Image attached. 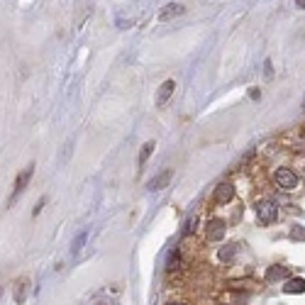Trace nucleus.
<instances>
[{"mask_svg":"<svg viewBox=\"0 0 305 305\" xmlns=\"http://www.w3.org/2000/svg\"><path fill=\"white\" fill-rule=\"evenodd\" d=\"M273 183L281 188V191H295L300 186V179L293 169H286V166H278L273 169Z\"/></svg>","mask_w":305,"mask_h":305,"instance_id":"f257e3e1","label":"nucleus"},{"mask_svg":"<svg viewBox=\"0 0 305 305\" xmlns=\"http://www.w3.org/2000/svg\"><path fill=\"white\" fill-rule=\"evenodd\" d=\"M278 217V205L273 200H259L256 203V220L261 225H271Z\"/></svg>","mask_w":305,"mask_h":305,"instance_id":"f03ea898","label":"nucleus"},{"mask_svg":"<svg viewBox=\"0 0 305 305\" xmlns=\"http://www.w3.org/2000/svg\"><path fill=\"white\" fill-rule=\"evenodd\" d=\"M234 196H237V188L232 186V183H217V188H215V193H213V198H215V203H220V205H227V203H232L234 200Z\"/></svg>","mask_w":305,"mask_h":305,"instance_id":"7ed1b4c3","label":"nucleus"},{"mask_svg":"<svg viewBox=\"0 0 305 305\" xmlns=\"http://www.w3.org/2000/svg\"><path fill=\"white\" fill-rule=\"evenodd\" d=\"M225 232H227L225 220H220V217L208 220V230H205V234H208L210 242H222V239H225Z\"/></svg>","mask_w":305,"mask_h":305,"instance_id":"20e7f679","label":"nucleus"},{"mask_svg":"<svg viewBox=\"0 0 305 305\" xmlns=\"http://www.w3.org/2000/svg\"><path fill=\"white\" fill-rule=\"evenodd\" d=\"M171 179H174V171H171V169H164L161 174H157L154 179H151V181L146 183V191H149V193H157V191L166 188Z\"/></svg>","mask_w":305,"mask_h":305,"instance_id":"39448f33","label":"nucleus"},{"mask_svg":"<svg viewBox=\"0 0 305 305\" xmlns=\"http://www.w3.org/2000/svg\"><path fill=\"white\" fill-rule=\"evenodd\" d=\"M32 174H35V166H27L25 171H20V174H18V179H15V188H13V196H10V203H15V200H18V196L25 191V186L30 183Z\"/></svg>","mask_w":305,"mask_h":305,"instance_id":"423d86ee","label":"nucleus"},{"mask_svg":"<svg viewBox=\"0 0 305 305\" xmlns=\"http://www.w3.org/2000/svg\"><path fill=\"white\" fill-rule=\"evenodd\" d=\"M179 15H183V5H179V3H169V5H164V8H161L159 20H161V22H166V20H174V18H179Z\"/></svg>","mask_w":305,"mask_h":305,"instance_id":"0eeeda50","label":"nucleus"},{"mask_svg":"<svg viewBox=\"0 0 305 305\" xmlns=\"http://www.w3.org/2000/svg\"><path fill=\"white\" fill-rule=\"evenodd\" d=\"M174 88H176V83H174V81H164V83H161V88H159V93H157V105H164V103L171 98Z\"/></svg>","mask_w":305,"mask_h":305,"instance_id":"6e6552de","label":"nucleus"},{"mask_svg":"<svg viewBox=\"0 0 305 305\" xmlns=\"http://www.w3.org/2000/svg\"><path fill=\"white\" fill-rule=\"evenodd\" d=\"M283 278L288 281V269H286V266H278V264H276V266H269V271H266V281H269V283H271V281H283Z\"/></svg>","mask_w":305,"mask_h":305,"instance_id":"1a4fd4ad","label":"nucleus"},{"mask_svg":"<svg viewBox=\"0 0 305 305\" xmlns=\"http://www.w3.org/2000/svg\"><path fill=\"white\" fill-rule=\"evenodd\" d=\"M283 293L293 295V293H305V278H288L283 286Z\"/></svg>","mask_w":305,"mask_h":305,"instance_id":"9d476101","label":"nucleus"},{"mask_svg":"<svg viewBox=\"0 0 305 305\" xmlns=\"http://www.w3.org/2000/svg\"><path fill=\"white\" fill-rule=\"evenodd\" d=\"M237 247H239V244H225V247H220V251H217V259H220L222 264L232 261V259H234V254H237Z\"/></svg>","mask_w":305,"mask_h":305,"instance_id":"9b49d317","label":"nucleus"},{"mask_svg":"<svg viewBox=\"0 0 305 305\" xmlns=\"http://www.w3.org/2000/svg\"><path fill=\"white\" fill-rule=\"evenodd\" d=\"M198 215H188V220L183 222V230H181V237H191L196 230H198Z\"/></svg>","mask_w":305,"mask_h":305,"instance_id":"f8f14e48","label":"nucleus"},{"mask_svg":"<svg viewBox=\"0 0 305 305\" xmlns=\"http://www.w3.org/2000/svg\"><path fill=\"white\" fill-rule=\"evenodd\" d=\"M181 264H183V261H181V251H179V249H174V251L169 254L166 269H169V271H179V269H181Z\"/></svg>","mask_w":305,"mask_h":305,"instance_id":"ddd939ff","label":"nucleus"},{"mask_svg":"<svg viewBox=\"0 0 305 305\" xmlns=\"http://www.w3.org/2000/svg\"><path fill=\"white\" fill-rule=\"evenodd\" d=\"M151 154H154V142H146V144L142 146V151H139V166H144Z\"/></svg>","mask_w":305,"mask_h":305,"instance_id":"4468645a","label":"nucleus"},{"mask_svg":"<svg viewBox=\"0 0 305 305\" xmlns=\"http://www.w3.org/2000/svg\"><path fill=\"white\" fill-rule=\"evenodd\" d=\"M27 298V281H20L15 288V303H22Z\"/></svg>","mask_w":305,"mask_h":305,"instance_id":"2eb2a0df","label":"nucleus"},{"mask_svg":"<svg viewBox=\"0 0 305 305\" xmlns=\"http://www.w3.org/2000/svg\"><path fill=\"white\" fill-rule=\"evenodd\" d=\"M83 242H86V232H78V234H76V239H73V247H71V251L76 254V251L81 249V244H83Z\"/></svg>","mask_w":305,"mask_h":305,"instance_id":"dca6fc26","label":"nucleus"},{"mask_svg":"<svg viewBox=\"0 0 305 305\" xmlns=\"http://www.w3.org/2000/svg\"><path fill=\"white\" fill-rule=\"evenodd\" d=\"M290 237H293V239H303V242H305V230H303V227H295V230L290 232Z\"/></svg>","mask_w":305,"mask_h":305,"instance_id":"f3484780","label":"nucleus"},{"mask_svg":"<svg viewBox=\"0 0 305 305\" xmlns=\"http://www.w3.org/2000/svg\"><path fill=\"white\" fill-rule=\"evenodd\" d=\"M44 205H47V198H39V203H37V208H35V210H32V215H35V217H37V215H39V213H42V208H44Z\"/></svg>","mask_w":305,"mask_h":305,"instance_id":"a211bd4d","label":"nucleus"},{"mask_svg":"<svg viewBox=\"0 0 305 305\" xmlns=\"http://www.w3.org/2000/svg\"><path fill=\"white\" fill-rule=\"evenodd\" d=\"M264 69H266V78H271V76H273V66H271V61H266Z\"/></svg>","mask_w":305,"mask_h":305,"instance_id":"6ab92c4d","label":"nucleus"},{"mask_svg":"<svg viewBox=\"0 0 305 305\" xmlns=\"http://www.w3.org/2000/svg\"><path fill=\"white\" fill-rule=\"evenodd\" d=\"M249 95H251V98H254V100H256V98H261V93H259V90H256V88H251V93H249Z\"/></svg>","mask_w":305,"mask_h":305,"instance_id":"aec40b11","label":"nucleus"},{"mask_svg":"<svg viewBox=\"0 0 305 305\" xmlns=\"http://www.w3.org/2000/svg\"><path fill=\"white\" fill-rule=\"evenodd\" d=\"M295 5H298V8H303V10H305V0H295Z\"/></svg>","mask_w":305,"mask_h":305,"instance_id":"412c9836","label":"nucleus"},{"mask_svg":"<svg viewBox=\"0 0 305 305\" xmlns=\"http://www.w3.org/2000/svg\"><path fill=\"white\" fill-rule=\"evenodd\" d=\"M169 305H186L183 300H174V303H169Z\"/></svg>","mask_w":305,"mask_h":305,"instance_id":"4be33fe9","label":"nucleus"}]
</instances>
